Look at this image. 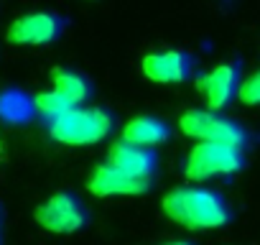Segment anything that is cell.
Instances as JSON below:
<instances>
[{"label": "cell", "mask_w": 260, "mask_h": 245, "mask_svg": "<svg viewBox=\"0 0 260 245\" xmlns=\"http://www.w3.org/2000/svg\"><path fill=\"white\" fill-rule=\"evenodd\" d=\"M0 242H3V209H0Z\"/></svg>", "instance_id": "obj_17"}, {"label": "cell", "mask_w": 260, "mask_h": 245, "mask_svg": "<svg viewBox=\"0 0 260 245\" xmlns=\"http://www.w3.org/2000/svg\"><path fill=\"white\" fill-rule=\"evenodd\" d=\"M240 64L237 62H224L212 67L209 72L197 77V89L204 97L207 107L212 110H224L237 100V89H240Z\"/></svg>", "instance_id": "obj_8"}, {"label": "cell", "mask_w": 260, "mask_h": 245, "mask_svg": "<svg viewBox=\"0 0 260 245\" xmlns=\"http://www.w3.org/2000/svg\"><path fill=\"white\" fill-rule=\"evenodd\" d=\"M34 217L44 230L54 235H74L87 225L89 212L74 192H56L36 207Z\"/></svg>", "instance_id": "obj_5"}, {"label": "cell", "mask_w": 260, "mask_h": 245, "mask_svg": "<svg viewBox=\"0 0 260 245\" xmlns=\"http://www.w3.org/2000/svg\"><path fill=\"white\" fill-rule=\"evenodd\" d=\"M161 245H197L191 240H169V242H161Z\"/></svg>", "instance_id": "obj_16"}, {"label": "cell", "mask_w": 260, "mask_h": 245, "mask_svg": "<svg viewBox=\"0 0 260 245\" xmlns=\"http://www.w3.org/2000/svg\"><path fill=\"white\" fill-rule=\"evenodd\" d=\"M179 128L186 138H194V141H219V143H232L240 148H247L250 143V133L242 122L212 107H191L181 112Z\"/></svg>", "instance_id": "obj_4"}, {"label": "cell", "mask_w": 260, "mask_h": 245, "mask_svg": "<svg viewBox=\"0 0 260 245\" xmlns=\"http://www.w3.org/2000/svg\"><path fill=\"white\" fill-rule=\"evenodd\" d=\"M46 131L61 146H94L115 131V115L102 105H74L59 117L46 120Z\"/></svg>", "instance_id": "obj_2"}, {"label": "cell", "mask_w": 260, "mask_h": 245, "mask_svg": "<svg viewBox=\"0 0 260 245\" xmlns=\"http://www.w3.org/2000/svg\"><path fill=\"white\" fill-rule=\"evenodd\" d=\"M0 148H3V146H0Z\"/></svg>", "instance_id": "obj_18"}, {"label": "cell", "mask_w": 260, "mask_h": 245, "mask_svg": "<svg viewBox=\"0 0 260 245\" xmlns=\"http://www.w3.org/2000/svg\"><path fill=\"white\" fill-rule=\"evenodd\" d=\"M36 117V107H34V95H28L26 89H3L0 92V120L6 126H26Z\"/></svg>", "instance_id": "obj_13"}, {"label": "cell", "mask_w": 260, "mask_h": 245, "mask_svg": "<svg viewBox=\"0 0 260 245\" xmlns=\"http://www.w3.org/2000/svg\"><path fill=\"white\" fill-rule=\"evenodd\" d=\"M120 138L127 141V143L156 148V146H161L171 138V126L158 115H138V117H130L122 126Z\"/></svg>", "instance_id": "obj_11"}, {"label": "cell", "mask_w": 260, "mask_h": 245, "mask_svg": "<svg viewBox=\"0 0 260 245\" xmlns=\"http://www.w3.org/2000/svg\"><path fill=\"white\" fill-rule=\"evenodd\" d=\"M107 161L130 171V174H138V176H151L156 179L158 171V154L156 148L148 146H138V143H127V141H117L110 146L107 151Z\"/></svg>", "instance_id": "obj_10"}, {"label": "cell", "mask_w": 260, "mask_h": 245, "mask_svg": "<svg viewBox=\"0 0 260 245\" xmlns=\"http://www.w3.org/2000/svg\"><path fill=\"white\" fill-rule=\"evenodd\" d=\"M237 100L242 105L250 107H260V69H255L252 74L240 79V89H237Z\"/></svg>", "instance_id": "obj_15"}, {"label": "cell", "mask_w": 260, "mask_h": 245, "mask_svg": "<svg viewBox=\"0 0 260 245\" xmlns=\"http://www.w3.org/2000/svg\"><path fill=\"white\" fill-rule=\"evenodd\" d=\"M161 209L171 222H176L186 230H194V232L219 230V227L230 225V220H232V209H230L227 199L217 189L202 187L197 181L169 189L161 202Z\"/></svg>", "instance_id": "obj_1"}, {"label": "cell", "mask_w": 260, "mask_h": 245, "mask_svg": "<svg viewBox=\"0 0 260 245\" xmlns=\"http://www.w3.org/2000/svg\"><path fill=\"white\" fill-rule=\"evenodd\" d=\"M51 87L61 92L72 105H87L94 95V84L87 74L69 69V67H56L51 69Z\"/></svg>", "instance_id": "obj_12"}, {"label": "cell", "mask_w": 260, "mask_h": 245, "mask_svg": "<svg viewBox=\"0 0 260 245\" xmlns=\"http://www.w3.org/2000/svg\"><path fill=\"white\" fill-rule=\"evenodd\" d=\"M245 169V148L219 141H197L184 159V176L204 184L219 176H232Z\"/></svg>", "instance_id": "obj_3"}, {"label": "cell", "mask_w": 260, "mask_h": 245, "mask_svg": "<svg viewBox=\"0 0 260 245\" xmlns=\"http://www.w3.org/2000/svg\"><path fill=\"white\" fill-rule=\"evenodd\" d=\"M141 72L146 79L156 84H181L194 74V56L181 49H166L146 54L141 62Z\"/></svg>", "instance_id": "obj_9"}, {"label": "cell", "mask_w": 260, "mask_h": 245, "mask_svg": "<svg viewBox=\"0 0 260 245\" xmlns=\"http://www.w3.org/2000/svg\"><path fill=\"white\" fill-rule=\"evenodd\" d=\"M64 28H67L64 16L54 11H34L16 18L8 26L6 39L13 46H49L64 34Z\"/></svg>", "instance_id": "obj_6"}, {"label": "cell", "mask_w": 260, "mask_h": 245, "mask_svg": "<svg viewBox=\"0 0 260 245\" xmlns=\"http://www.w3.org/2000/svg\"><path fill=\"white\" fill-rule=\"evenodd\" d=\"M87 189L94 197H138L153 189V179L151 176H138L130 174L110 161L97 164L87 179Z\"/></svg>", "instance_id": "obj_7"}, {"label": "cell", "mask_w": 260, "mask_h": 245, "mask_svg": "<svg viewBox=\"0 0 260 245\" xmlns=\"http://www.w3.org/2000/svg\"><path fill=\"white\" fill-rule=\"evenodd\" d=\"M34 107H36V115L46 122L51 117H59L61 112H67L69 107H74L61 92H56L54 87L51 89H44L39 95H34Z\"/></svg>", "instance_id": "obj_14"}]
</instances>
